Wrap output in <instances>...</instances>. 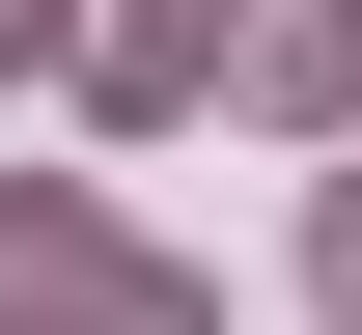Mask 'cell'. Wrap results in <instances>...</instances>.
I'll return each instance as SVG.
<instances>
[{"mask_svg": "<svg viewBox=\"0 0 362 335\" xmlns=\"http://www.w3.org/2000/svg\"><path fill=\"white\" fill-rule=\"evenodd\" d=\"M0 307H28V335H195V280H168V251H112L84 195H0Z\"/></svg>", "mask_w": 362, "mask_h": 335, "instance_id": "cell-1", "label": "cell"}, {"mask_svg": "<svg viewBox=\"0 0 362 335\" xmlns=\"http://www.w3.org/2000/svg\"><path fill=\"white\" fill-rule=\"evenodd\" d=\"M195 56H223V0H112V112H168Z\"/></svg>", "mask_w": 362, "mask_h": 335, "instance_id": "cell-2", "label": "cell"}, {"mask_svg": "<svg viewBox=\"0 0 362 335\" xmlns=\"http://www.w3.org/2000/svg\"><path fill=\"white\" fill-rule=\"evenodd\" d=\"M56 28H84V0H0V84H28V56H56Z\"/></svg>", "mask_w": 362, "mask_h": 335, "instance_id": "cell-3", "label": "cell"}, {"mask_svg": "<svg viewBox=\"0 0 362 335\" xmlns=\"http://www.w3.org/2000/svg\"><path fill=\"white\" fill-rule=\"evenodd\" d=\"M307 280H334V307H362V195H334V224H307Z\"/></svg>", "mask_w": 362, "mask_h": 335, "instance_id": "cell-4", "label": "cell"}]
</instances>
